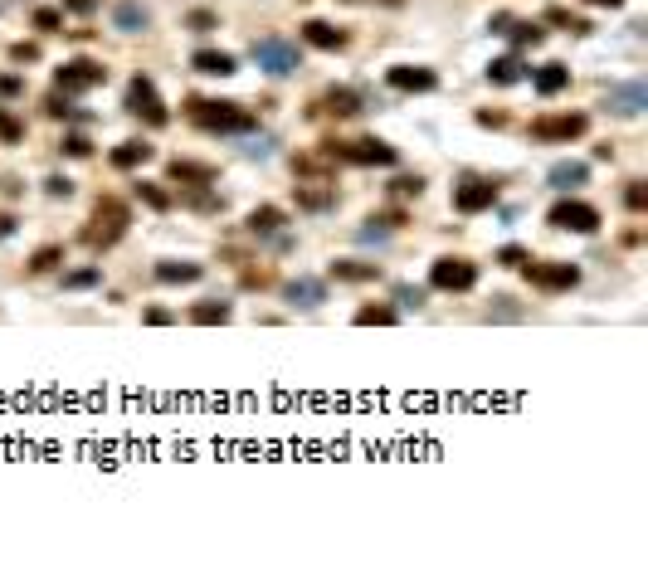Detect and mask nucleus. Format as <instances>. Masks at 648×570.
<instances>
[{
  "label": "nucleus",
  "mask_w": 648,
  "mask_h": 570,
  "mask_svg": "<svg viewBox=\"0 0 648 570\" xmlns=\"http://www.w3.org/2000/svg\"><path fill=\"white\" fill-rule=\"evenodd\" d=\"M531 88L541 93V98H556L561 88H570V69H566V64H541V69H531Z\"/></svg>",
  "instance_id": "obj_14"
},
{
  "label": "nucleus",
  "mask_w": 648,
  "mask_h": 570,
  "mask_svg": "<svg viewBox=\"0 0 648 570\" xmlns=\"http://www.w3.org/2000/svg\"><path fill=\"white\" fill-rule=\"evenodd\" d=\"M498 205V185L493 181H463L454 190V210L458 215H478V210H493Z\"/></svg>",
  "instance_id": "obj_11"
},
{
  "label": "nucleus",
  "mask_w": 648,
  "mask_h": 570,
  "mask_svg": "<svg viewBox=\"0 0 648 570\" xmlns=\"http://www.w3.org/2000/svg\"><path fill=\"white\" fill-rule=\"evenodd\" d=\"M322 146H327V157H342V161H351V166H395V161H400L395 146L381 141V137H361V141H351V146L322 141Z\"/></svg>",
  "instance_id": "obj_3"
},
{
  "label": "nucleus",
  "mask_w": 648,
  "mask_h": 570,
  "mask_svg": "<svg viewBox=\"0 0 648 570\" xmlns=\"http://www.w3.org/2000/svg\"><path fill=\"white\" fill-rule=\"evenodd\" d=\"M113 20H118V30H127V34H137V30H146V10L137 5V0H122V5L113 10Z\"/></svg>",
  "instance_id": "obj_25"
},
{
  "label": "nucleus",
  "mask_w": 648,
  "mask_h": 570,
  "mask_svg": "<svg viewBox=\"0 0 648 570\" xmlns=\"http://www.w3.org/2000/svg\"><path fill=\"white\" fill-rule=\"evenodd\" d=\"M395 297H400V307H424V288H395Z\"/></svg>",
  "instance_id": "obj_41"
},
{
  "label": "nucleus",
  "mask_w": 648,
  "mask_h": 570,
  "mask_svg": "<svg viewBox=\"0 0 648 570\" xmlns=\"http://www.w3.org/2000/svg\"><path fill=\"white\" fill-rule=\"evenodd\" d=\"M190 69H195V73H210V78H230V73H239L234 54H225V49H195V54H190Z\"/></svg>",
  "instance_id": "obj_13"
},
{
  "label": "nucleus",
  "mask_w": 648,
  "mask_h": 570,
  "mask_svg": "<svg viewBox=\"0 0 648 570\" xmlns=\"http://www.w3.org/2000/svg\"><path fill=\"white\" fill-rule=\"evenodd\" d=\"M205 269L200 264H156V278L161 283H195Z\"/></svg>",
  "instance_id": "obj_26"
},
{
  "label": "nucleus",
  "mask_w": 648,
  "mask_h": 570,
  "mask_svg": "<svg viewBox=\"0 0 648 570\" xmlns=\"http://www.w3.org/2000/svg\"><path fill=\"white\" fill-rule=\"evenodd\" d=\"M478 283V269L468 258H434V269H429V288L439 293H468Z\"/></svg>",
  "instance_id": "obj_7"
},
{
  "label": "nucleus",
  "mask_w": 648,
  "mask_h": 570,
  "mask_svg": "<svg viewBox=\"0 0 648 570\" xmlns=\"http://www.w3.org/2000/svg\"><path fill=\"white\" fill-rule=\"evenodd\" d=\"M390 190H395V195H419V190H424V181H419V176H400Z\"/></svg>",
  "instance_id": "obj_44"
},
{
  "label": "nucleus",
  "mask_w": 648,
  "mask_h": 570,
  "mask_svg": "<svg viewBox=\"0 0 648 570\" xmlns=\"http://www.w3.org/2000/svg\"><path fill=\"white\" fill-rule=\"evenodd\" d=\"M332 278L366 283V278H381V269H375V264H356V258H337V264H332Z\"/></svg>",
  "instance_id": "obj_24"
},
{
  "label": "nucleus",
  "mask_w": 648,
  "mask_h": 570,
  "mask_svg": "<svg viewBox=\"0 0 648 570\" xmlns=\"http://www.w3.org/2000/svg\"><path fill=\"white\" fill-rule=\"evenodd\" d=\"M283 293H288V302H298V307H317V302H327V288H322L317 278H293Z\"/></svg>",
  "instance_id": "obj_17"
},
{
  "label": "nucleus",
  "mask_w": 648,
  "mask_h": 570,
  "mask_svg": "<svg viewBox=\"0 0 648 570\" xmlns=\"http://www.w3.org/2000/svg\"><path fill=\"white\" fill-rule=\"evenodd\" d=\"M98 278H102V269H78V273H69V278H64V288H74V293H78V288H93Z\"/></svg>",
  "instance_id": "obj_35"
},
{
  "label": "nucleus",
  "mask_w": 648,
  "mask_h": 570,
  "mask_svg": "<svg viewBox=\"0 0 648 570\" xmlns=\"http://www.w3.org/2000/svg\"><path fill=\"white\" fill-rule=\"evenodd\" d=\"M64 151L69 157H93V141L88 137H64Z\"/></svg>",
  "instance_id": "obj_42"
},
{
  "label": "nucleus",
  "mask_w": 648,
  "mask_h": 570,
  "mask_svg": "<svg viewBox=\"0 0 648 570\" xmlns=\"http://www.w3.org/2000/svg\"><path fill=\"white\" fill-rule=\"evenodd\" d=\"M288 225V215L278 210V205H258V210H249V229L254 234H278Z\"/></svg>",
  "instance_id": "obj_21"
},
{
  "label": "nucleus",
  "mask_w": 648,
  "mask_h": 570,
  "mask_svg": "<svg viewBox=\"0 0 648 570\" xmlns=\"http://www.w3.org/2000/svg\"><path fill=\"white\" fill-rule=\"evenodd\" d=\"M15 234V215L10 210H0V239H10Z\"/></svg>",
  "instance_id": "obj_48"
},
{
  "label": "nucleus",
  "mask_w": 648,
  "mask_h": 570,
  "mask_svg": "<svg viewBox=\"0 0 648 570\" xmlns=\"http://www.w3.org/2000/svg\"><path fill=\"white\" fill-rule=\"evenodd\" d=\"M15 93H25V78L20 73H0V98H15Z\"/></svg>",
  "instance_id": "obj_43"
},
{
  "label": "nucleus",
  "mask_w": 648,
  "mask_h": 570,
  "mask_svg": "<svg viewBox=\"0 0 648 570\" xmlns=\"http://www.w3.org/2000/svg\"><path fill=\"white\" fill-rule=\"evenodd\" d=\"M526 283L531 288H541V293H570L580 283V269L575 264H526Z\"/></svg>",
  "instance_id": "obj_9"
},
{
  "label": "nucleus",
  "mask_w": 648,
  "mask_h": 570,
  "mask_svg": "<svg viewBox=\"0 0 648 570\" xmlns=\"http://www.w3.org/2000/svg\"><path fill=\"white\" fill-rule=\"evenodd\" d=\"M186 25H190L195 34H210L214 25H220V20H214V10H190V15H186Z\"/></svg>",
  "instance_id": "obj_34"
},
{
  "label": "nucleus",
  "mask_w": 648,
  "mask_h": 570,
  "mask_svg": "<svg viewBox=\"0 0 648 570\" xmlns=\"http://www.w3.org/2000/svg\"><path fill=\"white\" fill-rule=\"evenodd\" d=\"M137 200H146L151 210H171V195L161 190L156 181H137Z\"/></svg>",
  "instance_id": "obj_29"
},
{
  "label": "nucleus",
  "mask_w": 648,
  "mask_h": 570,
  "mask_svg": "<svg viewBox=\"0 0 648 570\" xmlns=\"http://www.w3.org/2000/svg\"><path fill=\"white\" fill-rule=\"evenodd\" d=\"M20 137H25V122H20L15 113L0 108V141H20Z\"/></svg>",
  "instance_id": "obj_33"
},
{
  "label": "nucleus",
  "mask_w": 648,
  "mask_h": 570,
  "mask_svg": "<svg viewBox=\"0 0 648 570\" xmlns=\"http://www.w3.org/2000/svg\"><path fill=\"white\" fill-rule=\"evenodd\" d=\"M59 25H64V15H59V10H34V30H44V34H59Z\"/></svg>",
  "instance_id": "obj_36"
},
{
  "label": "nucleus",
  "mask_w": 648,
  "mask_h": 570,
  "mask_svg": "<svg viewBox=\"0 0 648 570\" xmlns=\"http://www.w3.org/2000/svg\"><path fill=\"white\" fill-rule=\"evenodd\" d=\"M507 34H517V44H522V49H536V44L546 39V30H541V25H531V20H522V25L512 20V25H507Z\"/></svg>",
  "instance_id": "obj_28"
},
{
  "label": "nucleus",
  "mask_w": 648,
  "mask_h": 570,
  "mask_svg": "<svg viewBox=\"0 0 648 570\" xmlns=\"http://www.w3.org/2000/svg\"><path fill=\"white\" fill-rule=\"evenodd\" d=\"M386 83H390V88H400V93H429V88L439 83V73H434V69L400 64V69H390V73H386Z\"/></svg>",
  "instance_id": "obj_12"
},
{
  "label": "nucleus",
  "mask_w": 648,
  "mask_h": 570,
  "mask_svg": "<svg viewBox=\"0 0 648 570\" xmlns=\"http://www.w3.org/2000/svg\"><path fill=\"white\" fill-rule=\"evenodd\" d=\"M98 83H107V69L98 59H69L59 73H54V88H59V93H88Z\"/></svg>",
  "instance_id": "obj_8"
},
{
  "label": "nucleus",
  "mask_w": 648,
  "mask_h": 570,
  "mask_svg": "<svg viewBox=\"0 0 648 570\" xmlns=\"http://www.w3.org/2000/svg\"><path fill=\"white\" fill-rule=\"evenodd\" d=\"M526 73H531V69L522 64V54H507V59H493V64H488V78H493V83H517V78H526Z\"/></svg>",
  "instance_id": "obj_22"
},
{
  "label": "nucleus",
  "mask_w": 648,
  "mask_h": 570,
  "mask_svg": "<svg viewBox=\"0 0 648 570\" xmlns=\"http://www.w3.org/2000/svg\"><path fill=\"white\" fill-rule=\"evenodd\" d=\"M44 190H49L54 200H59V195L69 200V195H74V181H69V176H49V181H44Z\"/></svg>",
  "instance_id": "obj_39"
},
{
  "label": "nucleus",
  "mask_w": 648,
  "mask_h": 570,
  "mask_svg": "<svg viewBox=\"0 0 648 570\" xmlns=\"http://www.w3.org/2000/svg\"><path fill=\"white\" fill-rule=\"evenodd\" d=\"M151 157H156V146L142 141V137H132V141H122V146L113 151V166H118V171H132V166H146Z\"/></svg>",
  "instance_id": "obj_15"
},
{
  "label": "nucleus",
  "mask_w": 648,
  "mask_h": 570,
  "mask_svg": "<svg viewBox=\"0 0 648 570\" xmlns=\"http://www.w3.org/2000/svg\"><path fill=\"white\" fill-rule=\"evenodd\" d=\"M624 200H629V210H643V205H648V190H643V181H629Z\"/></svg>",
  "instance_id": "obj_40"
},
{
  "label": "nucleus",
  "mask_w": 648,
  "mask_h": 570,
  "mask_svg": "<svg viewBox=\"0 0 648 570\" xmlns=\"http://www.w3.org/2000/svg\"><path fill=\"white\" fill-rule=\"evenodd\" d=\"M298 205H307V210H322V205H332L327 190H298Z\"/></svg>",
  "instance_id": "obj_38"
},
{
  "label": "nucleus",
  "mask_w": 648,
  "mask_h": 570,
  "mask_svg": "<svg viewBox=\"0 0 648 570\" xmlns=\"http://www.w3.org/2000/svg\"><path fill=\"white\" fill-rule=\"evenodd\" d=\"M585 176H590V166H585V161H556L546 181H551L556 190H575V185H585Z\"/></svg>",
  "instance_id": "obj_20"
},
{
  "label": "nucleus",
  "mask_w": 648,
  "mask_h": 570,
  "mask_svg": "<svg viewBox=\"0 0 648 570\" xmlns=\"http://www.w3.org/2000/svg\"><path fill=\"white\" fill-rule=\"evenodd\" d=\"M59 258H64V244H44V249H34L30 269H34V273H49L54 264H59Z\"/></svg>",
  "instance_id": "obj_30"
},
{
  "label": "nucleus",
  "mask_w": 648,
  "mask_h": 570,
  "mask_svg": "<svg viewBox=\"0 0 648 570\" xmlns=\"http://www.w3.org/2000/svg\"><path fill=\"white\" fill-rule=\"evenodd\" d=\"M302 39H307L312 49H342V44H346V30H337V25H327V20H307V25H302Z\"/></svg>",
  "instance_id": "obj_16"
},
{
  "label": "nucleus",
  "mask_w": 648,
  "mask_h": 570,
  "mask_svg": "<svg viewBox=\"0 0 648 570\" xmlns=\"http://www.w3.org/2000/svg\"><path fill=\"white\" fill-rule=\"evenodd\" d=\"M127 220H132V215H127V205L107 195V200H98V210H93V229H83V239H88L93 249H107V244H118V239H122Z\"/></svg>",
  "instance_id": "obj_2"
},
{
  "label": "nucleus",
  "mask_w": 648,
  "mask_h": 570,
  "mask_svg": "<svg viewBox=\"0 0 648 570\" xmlns=\"http://www.w3.org/2000/svg\"><path fill=\"white\" fill-rule=\"evenodd\" d=\"M190 117L205 127V132H249L258 117L249 108H239V102H190Z\"/></svg>",
  "instance_id": "obj_1"
},
{
  "label": "nucleus",
  "mask_w": 648,
  "mask_h": 570,
  "mask_svg": "<svg viewBox=\"0 0 648 570\" xmlns=\"http://www.w3.org/2000/svg\"><path fill=\"white\" fill-rule=\"evenodd\" d=\"M356 322H361V327H370V322H375V327H390V322H395V312H390V307H361Z\"/></svg>",
  "instance_id": "obj_32"
},
{
  "label": "nucleus",
  "mask_w": 648,
  "mask_h": 570,
  "mask_svg": "<svg viewBox=\"0 0 648 570\" xmlns=\"http://www.w3.org/2000/svg\"><path fill=\"white\" fill-rule=\"evenodd\" d=\"M142 317H146L151 327H166V322H171V312H166V307H146V312H142Z\"/></svg>",
  "instance_id": "obj_46"
},
{
  "label": "nucleus",
  "mask_w": 648,
  "mask_h": 570,
  "mask_svg": "<svg viewBox=\"0 0 648 570\" xmlns=\"http://www.w3.org/2000/svg\"><path fill=\"white\" fill-rule=\"evenodd\" d=\"M585 5H624V0H585Z\"/></svg>",
  "instance_id": "obj_49"
},
{
  "label": "nucleus",
  "mask_w": 648,
  "mask_h": 570,
  "mask_svg": "<svg viewBox=\"0 0 648 570\" xmlns=\"http://www.w3.org/2000/svg\"><path fill=\"white\" fill-rule=\"evenodd\" d=\"M166 171H171V181H181V185H210V181H214V166H200V161H181V157H176Z\"/></svg>",
  "instance_id": "obj_19"
},
{
  "label": "nucleus",
  "mask_w": 648,
  "mask_h": 570,
  "mask_svg": "<svg viewBox=\"0 0 648 570\" xmlns=\"http://www.w3.org/2000/svg\"><path fill=\"white\" fill-rule=\"evenodd\" d=\"M10 59H15V64H34V59H39V49H34V44H15V49H10Z\"/></svg>",
  "instance_id": "obj_45"
},
{
  "label": "nucleus",
  "mask_w": 648,
  "mask_h": 570,
  "mask_svg": "<svg viewBox=\"0 0 648 570\" xmlns=\"http://www.w3.org/2000/svg\"><path fill=\"white\" fill-rule=\"evenodd\" d=\"M327 113H332V117H356V113H361V98H356L351 88H332V93H327Z\"/></svg>",
  "instance_id": "obj_23"
},
{
  "label": "nucleus",
  "mask_w": 648,
  "mask_h": 570,
  "mask_svg": "<svg viewBox=\"0 0 648 570\" xmlns=\"http://www.w3.org/2000/svg\"><path fill=\"white\" fill-rule=\"evenodd\" d=\"M498 264H502V269H522V264H526V249H517V244L498 249Z\"/></svg>",
  "instance_id": "obj_37"
},
{
  "label": "nucleus",
  "mask_w": 648,
  "mask_h": 570,
  "mask_svg": "<svg viewBox=\"0 0 648 570\" xmlns=\"http://www.w3.org/2000/svg\"><path fill=\"white\" fill-rule=\"evenodd\" d=\"M127 113L132 117H142V122H151V127H161L171 113H166V102L156 98V83L146 78V73H137L132 83H127Z\"/></svg>",
  "instance_id": "obj_5"
},
{
  "label": "nucleus",
  "mask_w": 648,
  "mask_h": 570,
  "mask_svg": "<svg viewBox=\"0 0 648 570\" xmlns=\"http://www.w3.org/2000/svg\"><path fill=\"white\" fill-rule=\"evenodd\" d=\"M190 322H200V327L230 322V302H200V307H190Z\"/></svg>",
  "instance_id": "obj_27"
},
{
  "label": "nucleus",
  "mask_w": 648,
  "mask_h": 570,
  "mask_svg": "<svg viewBox=\"0 0 648 570\" xmlns=\"http://www.w3.org/2000/svg\"><path fill=\"white\" fill-rule=\"evenodd\" d=\"M585 127H590L585 113H561V117H536V122H531V137H536V141H570V137H580Z\"/></svg>",
  "instance_id": "obj_10"
},
{
  "label": "nucleus",
  "mask_w": 648,
  "mask_h": 570,
  "mask_svg": "<svg viewBox=\"0 0 648 570\" xmlns=\"http://www.w3.org/2000/svg\"><path fill=\"white\" fill-rule=\"evenodd\" d=\"M64 10H78V15H93L98 0H64Z\"/></svg>",
  "instance_id": "obj_47"
},
{
  "label": "nucleus",
  "mask_w": 648,
  "mask_h": 570,
  "mask_svg": "<svg viewBox=\"0 0 648 570\" xmlns=\"http://www.w3.org/2000/svg\"><path fill=\"white\" fill-rule=\"evenodd\" d=\"M254 59H258V69L263 73H273V78H288V73H298L302 69V54H298V44H288V39H254Z\"/></svg>",
  "instance_id": "obj_4"
},
{
  "label": "nucleus",
  "mask_w": 648,
  "mask_h": 570,
  "mask_svg": "<svg viewBox=\"0 0 648 570\" xmlns=\"http://www.w3.org/2000/svg\"><path fill=\"white\" fill-rule=\"evenodd\" d=\"M546 20H551V25H566L570 34H590V25H585L580 15H570V10H561V5H551V10H546Z\"/></svg>",
  "instance_id": "obj_31"
},
{
  "label": "nucleus",
  "mask_w": 648,
  "mask_h": 570,
  "mask_svg": "<svg viewBox=\"0 0 648 570\" xmlns=\"http://www.w3.org/2000/svg\"><path fill=\"white\" fill-rule=\"evenodd\" d=\"M643 102H648V88H643V83H624V88H614V93H610V108H614V113H624V117H629V113H638Z\"/></svg>",
  "instance_id": "obj_18"
},
{
  "label": "nucleus",
  "mask_w": 648,
  "mask_h": 570,
  "mask_svg": "<svg viewBox=\"0 0 648 570\" xmlns=\"http://www.w3.org/2000/svg\"><path fill=\"white\" fill-rule=\"evenodd\" d=\"M551 229H570V234H595L600 229V210L585 200H556L551 205Z\"/></svg>",
  "instance_id": "obj_6"
}]
</instances>
